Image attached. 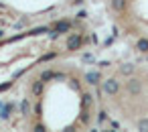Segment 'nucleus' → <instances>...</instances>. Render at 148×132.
<instances>
[{"instance_id":"nucleus-1","label":"nucleus","mask_w":148,"mask_h":132,"mask_svg":"<svg viewBox=\"0 0 148 132\" xmlns=\"http://www.w3.org/2000/svg\"><path fill=\"white\" fill-rule=\"evenodd\" d=\"M81 45H83V39H81V35H71V37L67 39V49H71V51L79 49Z\"/></svg>"},{"instance_id":"nucleus-2","label":"nucleus","mask_w":148,"mask_h":132,"mask_svg":"<svg viewBox=\"0 0 148 132\" xmlns=\"http://www.w3.org/2000/svg\"><path fill=\"white\" fill-rule=\"evenodd\" d=\"M118 89H120V85H118L116 79H106V81H103V91H106V94L114 96V94H118Z\"/></svg>"},{"instance_id":"nucleus-3","label":"nucleus","mask_w":148,"mask_h":132,"mask_svg":"<svg viewBox=\"0 0 148 132\" xmlns=\"http://www.w3.org/2000/svg\"><path fill=\"white\" fill-rule=\"evenodd\" d=\"M128 91H130L132 96H138V94H140V81H138V79H130V81H128Z\"/></svg>"},{"instance_id":"nucleus-4","label":"nucleus","mask_w":148,"mask_h":132,"mask_svg":"<svg viewBox=\"0 0 148 132\" xmlns=\"http://www.w3.org/2000/svg\"><path fill=\"white\" fill-rule=\"evenodd\" d=\"M53 29H55V31H59V33H67V31L71 29V25L61 21V23H55V25H53Z\"/></svg>"},{"instance_id":"nucleus-5","label":"nucleus","mask_w":148,"mask_h":132,"mask_svg":"<svg viewBox=\"0 0 148 132\" xmlns=\"http://www.w3.org/2000/svg\"><path fill=\"white\" fill-rule=\"evenodd\" d=\"M85 79H87L91 85H95V83H99V73H97V71H89V73L85 75Z\"/></svg>"},{"instance_id":"nucleus-6","label":"nucleus","mask_w":148,"mask_h":132,"mask_svg":"<svg viewBox=\"0 0 148 132\" xmlns=\"http://www.w3.org/2000/svg\"><path fill=\"white\" fill-rule=\"evenodd\" d=\"M53 77H57V79H59V77H63V75H61V73H55V71H43V75H41V79H43V81L53 79Z\"/></svg>"},{"instance_id":"nucleus-7","label":"nucleus","mask_w":148,"mask_h":132,"mask_svg":"<svg viewBox=\"0 0 148 132\" xmlns=\"http://www.w3.org/2000/svg\"><path fill=\"white\" fill-rule=\"evenodd\" d=\"M91 94H83V98H81V110H87V106L91 104Z\"/></svg>"},{"instance_id":"nucleus-8","label":"nucleus","mask_w":148,"mask_h":132,"mask_svg":"<svg viewBox=\"0 0 148 132\" xmlns=\"http://www.w3.org/2000/svg\"><path fill=\"white\" fill-rule=\"evenodd\" d=\"M136 47H138V51L146 53V51H148V39H140V41L136 43Z\"/></svg>"},{"instance_id":"nucleus-9","label":"nucleus","mask_w":148,"mask_h":132,"mask_svg":"<svg viewBox=\"0 0 148 132\" xmlns=\"http://www.w3.org/2000/svg\"><path fill=\"white\" fill-rule=\"evenodd\" d=\"M33 94H35V96H41V94H43V79H41V81H35V85H33Z\"/></svg>"},{"instance_id":"nucleus-10","label":"nucleus","mask_w":148,"mask_h":132,"mask_svg":"<svg viewBox=\"0 0 148 132\" xmlns=\"http://www.w3.org/2000/svg\"><path fill=\"white\" fill-rule=\"evenodd\" d=\"M21 110H23V114H25V116H29V114H31V104H29V100H23Z\"/></svg>"},{"instance_id":"nucleus-11","label":"nucleus","mask_w":148,"mask_h":132,"mask_svg":"<svg viewBox=\"0 0 148 132\" xmlns=\"http://www.w3.org/2000/svg\"><path fill=\"white\" fill-rule=\"evenodd\" d=\"M79 122H81V124H89V112H87V110H81V114H79Z\"/></svg>"},{"instance_id":"nucleus-12","label":"nucleus","mask_w":148,"mask_h":132,"mask_svg":"<svg viewBox=\"0 0 148 132\" xmlns=\"http://www.w3.org/2000/svg\"><path fill=\"white\" fill-rule=\"evenodd\" d=\"M138 132H148V118L138 122Z\"/></svg>"},{"instance_id":"nucleus-13","label":"nucleus","mask_w":148,"mask_h":132,"mask_svg":"<svg viewBox=\"0 0 148 132\" xmlns=\"http://www.w3.org/2000/svg\"><path fill=\"white\" fill-rule=\"evenodd\" d=\"M120 71H122L124 75H130V73H134V65H130V63H128V65H122Z\"/></svg>"},{"instance_id":"nucleus-14","label":"nucleus","mask_w":148,"mask_h":132,"mask_svg":"<svg viewBox=\"0 0 148 132\" xmlns=\"http://www.w3.org/2000/svg\"><path fill=\"white\" fill-rule=\"evenodd\" d=\"M97 120H99V122H106V120H108V114H106V112L101 110V112L97 114Z\"/></svg>"},{"instance_id":"nucleus-15","label":"nucleus","mask_w":148,"mask_h":132,"mask_svg":"<svg viewBox=\"0 0 148 132\" xmlns=\"http://www.w3.org/2000/svg\"><path fill=\"white\" fill-rule=\"evenodd\" d=\"M33 132H47V128H45V126H43V124H37V126H35V130H33Z\"/></svg>"},{"instance_id":"nucleus-16","label":"nucleus","mask_w":148,"mask_h":132,"mask_svg":"<svg viewBox=\"0 0 148 132\" xmlns=\"http://www.w3.org/2000/svg\"><path fill=\"white\" fill-rule=\"evenodd\" d=\"M8 87H10V81H6V83L0 85V91H4V89H8Z\"/></svg>"},{"instance_id":"nucleus-17","label":"nucleus","mask_w":148,"mask_h":132,"mask_svg":"<svg viewBox=\"0 0 148 132\" xmlns=\"http://www.w3.org/2000/svg\"><path fill=\"white\" fill-rule=\"evenodd\" d=\"M110 126H112V128H116V130H118V128H120V124H118V122H116V120H112V122H110Z\"/></svg>"},{"instance_id":"nucleus-18","label":"nucleus","mask_w":148,"mask_h":132,"mask_svg":"<svg viewBox=\"0 0 148 132\" xmlns=\"http://www.w3.org/2000/svg\"><path fill=\"white\" fill-rule=\"evenodd\" d=\"M63 132H75V130H73V128H67V130H63Z\"/></svg>"},{"instance_id":"nucleus-19","label":"nucleus","mask_w":148,"mask_h":132,"mask_svg":"<svg viewBox=\"0 0 148 132\" xmlns=\"http://www.w3.org/2000/svg\"><path fill=\"white\" fill-rule=\"evenodd\" d=\"M108 132H118V130H116V128H114V130H108Z\"/></svg>"},{"instance_id":"nucleus-20","label":"nucleus","mask_w":148,"mask_h":132,"mask_svg":"<svg viewBox=\"0 0 148 132\" xmlns=\"http://www.w3.org/2000/svg\"><path fill=\"white\" fill-rule=\"evenodd\" d=\"M0 37H2V31H0Z\"/></svg>"},{"instance_id":"nucleus-21","label":"nucleus","mask_w":148,"mask_h":132,"mask_svg":"<svg viewBox=\"0 0 148 132\" xmlns=\"http://www.w3.org/2000/svg\"><path fill=\"white\" fill-rule=\"evenodd\" d=\"M91 132H97V130H91Z\"/></svg>"}]
</instances>
